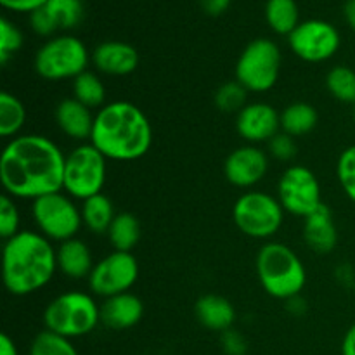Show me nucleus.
Segmentation results:
<instances>
[{"instance_id": "nucleus-1", "label": "nucleus", "mask_w": 355, "mask_h": 355, "mask_svg": "<svg viewBox=\"0 0 355 355\" xmlns=\"http://www.w3.org/2000/svg\"><path fill=\"white\" fill-rule=\"evenodd\" d=\"M66 156L44 135H21L3 148L0 180L10 196L37 200L62 189Z\"/></svg>"}, {"instance_id": "nucleus-2", "label": "nucleus", "mask_w": 355, "mask_h": 355, "mask_svg": "<svg viewBox=\"0 0 355 355\" xmlns=\"http://www.w3.org/2000/svg\"><path fill=\"white\" fill-rule=\"evenodd\" d=\"M153 128L137 106L125 101L106 104L94 118L90 144L106 158L132 162L149 151Z\"/></svg>"}, {"instance_id": "nucleus-3", "label": "nucleus", "mask_w": 355, "mask_h": 355, "mask_svg": "<svg viewBox=\"0 0 355 355\" xmlns=\"http://www.w3.org/2000/svg\"><path fill=\"white\" fill-rule=\"evenodd\" d=\"M55 269L58 257L45 236L19 231L3 245L2 277L9 293H35L52 279Z\"/></svg>"}, {"instance_id": "nucleus-4", "label": "nucleus", "mask_w": 355, "mask_h": 355, "mask_svg": "<svg viewBox=\"0 0 355 355\" xmlns=\"http://www.w3.org/2000/svg\"><path fill=\"white\" fill-rule=\"evenodd\" d=\"M257 274L263 290L274 298L290 300L305 286V267L283 243H267L257 257Z\"/></svg>"}, {"instance_id": "nucleus-5", "label": "nucleus", "mask_w": 355, "mask_h": 355, "mask_svg": "<svg viewBox=\"0 0 355 355\" xmlns=\"http://www.w3.org/2000/svg\"><path fill=\"white\" fill-rule=\"evenodd\" d=\"M99 321V307L90 295L82 291L59 295L44 312L45 329L69 340L89 335Z\"/></svg>"}, {"instance_id": "nucleus-6", "label": "nucleus", "mask_w": 355, "mask_h": 355, "mask_svg": "<svg viewBox=\"0 0 355 355\" xmlns=\"http://www.w3.org/2000/svg\"><path fill=\"white\" fill-rule=\"evenodd\" d=\"M106 180V156L92 144L73 149L64 162L62 189L73 198L89 200L101 193Z\"/></svg>"}, {"instance_id": "nucleus-7", "label": "nucleus", "mask_w": 355, "mask_h": 355, "mask_svg": "<svg viewBox=\"0 0 355 355\" xmlns=\"http://www.w3.org/2000/svg\"><path fill=\"white\" fill-rule=\"evenodd\" d=\"M89 52L82 40L69 35L51 38L35 55V71L45 80L76 78L87 71Z\"/></svg>"}, {"instance_id": "nucleus-8", "label": "nucleus", "mask_w": 355, "mask_h": 355, "mask_svg": "<svg viewBox=\"0 0 355 355\" xmlns=\"http://www.w3.org/2000/svg\"><path fill=\"white\" fill-rule=\"evenodd\" d=\"M281 69L279 47L269 38L250 42L236 64V78L250 92H266L276 85Z\"/></svg>"}, {"instance_id": "nucleus-9", "label": "nucleus", "mask_w": 355, "mask_h": 355, "mask_svg": "<svg viewBox=\"0 0 355 355\" xmlns=\"http://www.w3.org/2000/svg\"><path fill=\"white\" fill-rule=\"evenodd\" d=\"M283 215L284 208L279 200L259 191L243 194L232 208V217L239 231L259 239L276 234L283 224Z\"/></svg>"}, {"instance_id": "nucleus-10", "label": "nucleus", "mask_w": 355, "mask_h": 355, "mask_svg": "<svg viewBox=\"0 0 355 355\" xmlns=\"http://www.w3.org/2000/svg\"><path fill=\"white\" fill-rule=\"evenodd\" d=\"M33 218L42 234L54 241H68L75 238L82 225V210L75 207L68 196L52 193L33 200Z\"/></svg>"}, {"instance_id": "nucleus-11", "label": "nucleus", "mask_w": 355, "mask_h": 355, "mask_svg": "<svg viewBox=\"0 0 355 355\" xmlns=\"http://www.w3.org/2000/svg\"><path fill=\"white\" fill-rule=\"evenodd\" d=\"M277 200L281 207L298 217H309L322 205L321 186L314 173L302 165L286 168L277 184Z\"/></svg>"}, {"instance_id": "nucleus-12", "label": "nucleus", "mask_w": 355, "mask_h": 355, "mask_svg": "<svg viewBox=\"0 0 355 355\" xmlns=\"http://www.w3.org/2000/svg\"><path fill=\"white\" fill-rule=\"evenodd\" d=\"M139 277V263L130 252H113L94 266L89 288L97 297L127 293Z\"/></svg>"}, {"instance_id": "nucleus-13", "label": "nucleus", "mask_w": 355, "mask_h": 355, "mask_svg": "<svg viewBox=\"0 0 355 355\" xmlns=\"http://www.w3.org/2000/svg\"><path fill=\"white\" fill-rule=\"evenodd\" d=\"M288 44L304 61L322 62L333 58L338 51L340 33L328 21L309 19L288 35Z\"/></svg>"}, {"instance_id": "nucleus-14", "label": "nucleus", "mask_w": 355, "mask_h": 355, "mask_svg": "<svg viewBox=\"0 0 355 355\" xmlns=\"http://www.w3.org/2000/svg\"><path fill=\"white\" fill-rule=\"evenodd\" d=\"M83 19L82 0H47L30 12L31 28L37 35L49 37L59 30H71Z\"/></svg>"}, {"instance_id": "nucleus-15", "label": "nucleus", "mask_w": 355, "mask_h": 355, "mask_svg": "<svg viewBox=\"0 0 355 355\" xmlns=\"http://www.w3.org/2000/svg\"><path fill=\"white\" fill-rule=\"evenodd\" d=\"M269 168V159L262 149L245 146L227 156L224 165L225 177L236 187H252L263 179Z\"/></svg>"}, {"instance_id": "nucleus-16", "label": "nucleus", "mask_w": 355, "mask_h": 355, "mask_svg": "<svg viewBox=\"0 0 355 355\" xmlns=\"http://www.w3.org/2000/svg\"><path fill=\"white\" fill-rule=\"evenodd\" d=\"M236 128L239 135L250 142L270 141L276 137L281 128V114H277L270 104H246L238 113Z\"/></svg>"}, {"instance_id": "nucleus-17", "label": "nucleus", "mask_w": 355, "mask_h": 355, "mask_svg": "<svg viewBox=\"0 0 355 355\" xmlns=\"http://www.w3.org/2000/svg\"><path fill=\"white\" fill-rule=\"evenodd\" d=\"M92 62L106 75L123 76L135 71L139 66V52L125 42H103L94 51Z\"/></svg>"}, {"instance_id": "nucleus-18", "label": "nucleus", "mask_w": 355, "mask_h": 355, "mask_svg": "<svg viewBox=\"0 0 355 355\" xmlns=\"http://www.w3.org/2000/svg\"><path fill=\"white\" fill-rule=\"evenodd\" d=\"M99 312L101 322L106 328L121 331V329L134 328L141 321L144 307H142V302L135 295L127 291V293L106 298L104 304L99 307Z\"/></svg>"}, {"instance_id": "nucleus-19", "label": "nucleus", "mask_w": 355, "mask_h": 355, "mask_svg": "<svg viewBox=\"0 0 355 355\" xmlns=\"http://www.w3.org/2000/svg\"><path fill=\"white\" fill-rule=\"evenodd\" d=\"M94 118L96 116L90 114L89 107L83 106L75 97L61 101L59 106L55 107V121H58L59 128L68 137L76 139V141L90 139L94 128Z\"/></svg>"}, {"instance_id": "nucleus-20", "label": "nucleus", "mask_w": 355, "mask_h": 355, "mask_svg": "<svg viewBox=\"0 0 355 355\" xmlns=\"http://www.w3.org/2000/svg\"><path fill=\"white\" fill-rule=\"evenodd\" d=\"M336 227L333 215L326 205H321L318 210L305 217L304 239L314 252L328 253L336 245Z\"/></svg>"}, {"instance_id": "nucleus-21", "label": "nucleus", "mask_w": 355, "mask_h": 355, "mask_svg": "<svg viewBox=\"0 0 355 355\" xmlns=\"http://www.w3.org/2000/svg\"><path fill=\"white\" fill-rule=\"evenodd\" d=\"M196 318L211 331H229L236 321V311L227 298L220 295H205L196 302Z\"/></svg>"}, {"instance_id": "nucleus-22", "label": "nucleus", "mask_w": 355, "mask_h": 355, "mask_svg": "<svg viewBox=\"0 0 355 355\" xmlns=\"http://www.w3.org/2000/svg\"><path fill=\"white\" fill-rule=\"evenodd\" d=\"M55 257H58V269L71 279H82V277L90 276L94 269L89 246L80 239L73 238L62 241L55 252Z\"/></svg>"}, {"instance_id": "nucleus-23", "label": "nucleus", "mask_w": 355, "mask_h": 355, "mask_svg": "<svg viewBox=\"0 0 355 355\" xmlns=\"http://www.w3.org/2000/svg\"><path fill=\"white\" fill-rule=\"evenodd\" d=\"M114 217H116V215H114L113 203H111V200L106 194L99 193L96 194V196L83 201L82 218L83 224L87 225L89 231L96 232V234L107 232L111 224H113Z\"/></svg>"}, {"instance_id": "nucleus-24", "label": "nucleus", "mask_w": 355, "mask_h": 355, "mask_svg": "<svg viewBox=\"0 0 355 355\" xmlns=\"http://www.w3.org/2000/svg\"><path fill=\"white\" fill-rule=\"evenodd\" d=\"M318 125V111L307 103L290 104L281 113V128L291 137H300L314 130Z\"/></svg>"}, {"instance_id": "nucleus-25", "label": "nucleus", "mask_w": 355, "mask_h": 355, "mask_svg": "<svg viewBox=\"0 0 355 355\" xmlns=\"http://www.w3.org/2000/svg\"><path fill=\"white\" fill-rule=\"evenodd\" d=\"M266 19L279 35H290L298 26V6L295 0H267Z\"/></svg>"}, {"instance_id": "nucleus-26", "label": "nucleus", "mask_w": 355, "mask_h": 355, "mask_svg": "<svg viewBox=\"0 0 355 355\" xmlns=\"http://www.w3.org/2000/svg\"><path fill=\"white\" fill-rule=\"evenodd\" d=\"M107 236L114 252H130L141 238V225L132 214H120L114 217Z\"/></svg>"}, {"instance_id": "nucleus-27", "label": "nucleus", "mask_w": 355, "mask_h": 355, "mask_svg": "<svg viewBox=\"0 0 355 355\" xmlns=\"http://www.w3.org/2000/svg\"><path fill=\"white\" fill-rule=\"evenodd\" d=\"M26 121V110L16 96L9 92L0 94V135L12 137L23 128Z\"/></svg>"}, {"instance_id": "nucleus-28", "label": "nucleus", "mask_w": 355, "mask_h": 355, "mask_svg": "<svg viewBox=\"0 0 355 355\" xmlns=\"http://www.w3.org/2000/svg\"><path fill=\"white\" fill-rule=\"evenodd\" d=\"M73 94H75V99L80 101L89 110L90 107H99L106 97L103 82L97 78V75L90 71H83L82 75L76 76L75 82H73Z\"/></svg>"}, {"instance_id": "nucleus-29", "label": "nucleus", "mask_w": 355, "mask_h": 355, "mask_svg": "<svg viewBox=\"0 0 355 355\" xmlns=\"http://www.w3.org/2000/svg\"><path fill=\"white\" fill-rule=\"evenodd\" d=\"M326 87L335 99L355 104V71L347 66H335L326 76Z\"/></svg>"}, {"instance_id": "nucleus-30", "label": "nucleus", "mask_w": 355, "mask_h": 355, "mask_svg": "<svg viewBox=\"0 0 355 355\" xmlns=\"http://www.w3.org/2000/svg\"><path fill=\"white\" fill-rule=\"evenodd\" d=\"M30 355H78L69 338L49 331H40L31 342Z\"/></svg>"}, {"instance_id": "nucleus-31", "label": "nucleus", "mask_w": 355, "mask_h": 355, "mask_svg": "<svg viewBox=\"0 0 355 355\" xmlns=\"http://www.w3.org/2000/svg\"><path fill=\"white\" fill-rule=\"evenodd\" d=\"M246 92L248 90L239 82L224 83L215 94V104L218 110L225 111V113H234V111L239 113L246 106Z\"/></svg>"}, {"instance_id": "nucleus-32", "label": "nucleus", "mask_w": 355, "mask_h": 355, "mask_svg": "<svg viewBox=\"0 0 355 355\" xmlns=\"http://www.w3.org/2000/svg\"><path fill=\"white\" fill-rule=\"evenodd\" d=\"M336 173L342 189L345 191L347 196L355 203V144L347 148L340 155L338 165H336Z\"/></svg>"}, {"instance_id": "nucleus-33", "label": "nucleus", "mask_w": 355, "mask_h": 355, "mask_svg": "<svg viewBox=\"0 0 355 355\" xmlns=\"http://www.w3.org/2000/svg\"><path fill=\"white\" fill-rule=\"evenodd\" d=\"M23 45V35L9 19H0V62L6 64L7 59L17 52Z\"/></svg>"}, {"instance_id": "nucleus-34", "label": "nucleus", "mask_w": 355, "mask_h": 355, "mask_svg": "<svg viewBox=\"0 0 355 355\" xmlns=\"http://www.w3.org/2000/svg\"><path fill=\"white\" fill-rule=\"evenodd\" d=\"M17 227H19V214H17L16 205L9 196H2L0 200V236L7 241L19 232Z\"/></svg>"}, {"instance_id": "nucleus-35", "label": "nucleus", "mask_w": 355, "mask_h": 355, "mask_svg": "<svg viewBox=\"0 0 355 355\" xmlns=\"http://www.w3.org/2000/svg\"><path fill=\"white\" fill-rule=\"evenodd\" d=\"M269 148H270V153H272L274 158L283 159V162L293 158L295 151H297V148H295L293 137H291V135H288V134H277L276 137L270 139Z\"/></svg>"}, {"instance_id": "nucleus-36", "label": "nucleus", "mask_w": 355, "mask_h": 355, "mask_svg": "<svg viewBox=\"0 0 355 355\" xmlns=\"http://www.w3.org/2000/svg\"><path fill=\"white\" fill-rule=\"evenodd\" d=\"M47 0H0L6 9L14 10V12H33L35 9H38L40 6Z\"/></svg>"}, {"instance_id": "nucleus-37", "label": "nucleus", "mask_w": 355, "mask_h": 355, "mask_svg": "<svg viewBox=\"0 0 355 355\" xmlns=\"http://www.w3.org/2000/svg\"><path fill=\"white\" fill-rule=\"evenodd\" d=\"M200 2L208 16H220L231 6V0H200Z\"/></svg>"}, {"instance_id": "nucleus-38", "label": "nucleus", "mask_w": 355, "mask_h": 355, "mask_svg": "<svg viewBox=\"0 0 355 355\" xmlns=\"http://www.w3.org/2000/svg\"><path fill=\"white\" fill-rule=\"evenodd\" d=\"M224 342H225V349L229 350L231 354H241L243 349H245V342H243L241 336L234 331H225L224 333Z\"/></svg>"}, {"instance_id": "nucleus-39", "label": "nucleus", "mask_w": 355, "mask_h": 355, "mask_svg": "<svg viewBox=\"0 0 355 355\" xmlns=\"http://www.w3.org/2000/svg\"><path fill=\"white\" fill-rule=\"evenodd\" d=\"M342 355H355V322L345 333L342 342Z\"/></svg>"}, {"instance_id": "nucleus-40", "label": "nucleus", "mask_w": 355, "mask_h": 355, "mask_svg": "<svg viewBox=\"0 0 355 355\" xmlns=\"http://www.w3.org/2000/svg\"><path fill=\"white\" fill-rule=\"evenodd\" d=\"M0 355H19L17 354L16 343L10 340V336H7L6 333L0 335Z\"/></svg>"}, {"instance_id": "nucleus-41", "label": "nucleus", "mask_w": 355, "mask_h": 355, "mask_svg": "<svg viewBox=\"0 0 355 355\" xmlns=\"http://www.w3.org/2000/svg\"><path fill=\"white\" fill-rule=\"evenodd\" d=\"M343 14H345L349 26L355 31V0H347L345 7H343Z\"/></svg>"}, {"instance_id": "nucleus-42", "label": "nucleus", "mask_w": 355, "mask_h": 355, "mask_svg": "<svg viewBox=\"0 0 355 355\" xmlns=\"http://www.w3.org/2000/svg\"><path fill=\"white\" fill-rule=\"evenodd\" d=\"M354 121H355V104H354Z\"/></svg>"}]
</instances>
